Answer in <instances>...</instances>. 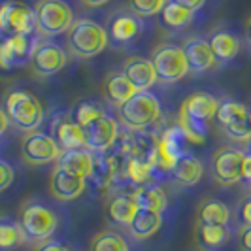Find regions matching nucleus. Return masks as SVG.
<instances>
[{
    "instance_id": "obj_1",
    "label": "nucleus",
    "mask_w": 251,
    "mask_h": 251,
    "mask_svg": "<svg viewBox=\"0 0 251 251\" xmlns=\"http://www.w3.org/2000/svg\"><path fill=\"white\" fill-rule=\"evenodd\" d=\"M219 100L210 93H193L179 106L177 125L185 132L189 142L202 144L208 138L210 121L215 119Z\"/></svg>"
},
{
    "instance_id": "obj_2",
    "label": "nucleus",
    "mask_w": 251,
    "mask_h": 251,
    "mask_svg": "<svg viewBox=\"0 0 251 251\" xmlns=\"http://www.w3.org/2000/svg\"><path fill=\"white\" fill-rule=\"evenodd\" d=\"M4 112L13 125L21 132H36L44 123V106L36 95L25 89L10 91L4 99Z\"/></svg>"
},
{
    "instance_id": "obj_3",
    "label": "nucleus",
    "mask_w": 251,
    "mask_h": 251,
    "mask_svg": "<svg viewBox=\"0 0 251 251\" xmlns=\"http://www.w3.org/2000/svg\"><path fill=\"white\" fill-rule=\"evenodd\" d=\"M106 28L93 19H75L74 25L66 32V48L72 57L77 59H93L108 48Z\"/></svg>"
},
{
    "instance_id": "obj_4",
    "label": "nucleus",
    "mask_w": 251,
    "mask_h": 251,
    "mask_svg": "<svg viewBox=\"0 0 251 251\" xmlns=\"http://www.w3.org/2000/svg\"><path fill=\"white\" fill-rule=\"evenodd\" d=\"M187 136L179 128V125L168 126L163 132L153 138V150L150 153V163L153 166L155 176L170 174L176 163L189 153Z\"/></svg>"
},
{
    "instance_id": "obj_5",
    "label": "nucleus",
    "mask_w": 251,
    "mask_h": 251,
    "mask_svg": "<svg viewBox=\"0 0 251 251\" xmlns=\"http://www.w3.org/2000/svg\"><path fill=\"white\" fill-rule=\"evenodd\" d=\"M161 113H163L161 100L151 91H138L121 108H117L119 123L132 132H140L153 126L161 119Z\"/></svg>"
},
{
    "instance_id": "obj_6",
    "label": "nucleus",
    "mask_w": 251,
    "mask_h": 251,
    "mask_svg": "<svg viewBox=\"0 0 251 251\" xmlns=\"http://www.w3.org/2000/svg\"><path fill=\"white\" fill-rule=\"evenodd\" d=\"M19 225L25 232L26 240L30 242H46L57 232L61 225L59 214L50 204L42 201H28L19 210Z\"/></svg>"
},
{
    "instance_id": "obj_7",
    "label": "nucleus",
    "mask_w": 251,
    "mask_h": 251,
    "mask_svg": "<svg viewBox=\"0 0 251 251\" xmlns=\"http://www.w3.org/2000/svg\"><path fill=\"white\" fill-rule=\"evenodd\" d=\"M36 32L44 38L64 34L74 25L72 6L64 0H38L34 4Z\"/></svg>"
},
{
    "instance_id": "obj_8",
    "label": "nucleus",
    "mask_w": 251,
    "mask_h": 251,
    "mask_svg": "<svg viewBox=\"0 0 251 251\" xmlns=\"http://www.w3.org/2000/svg\"><path fill=\"white\" fill-rule=\"evenodd\" d=\"M250 106L234 99H221L217 106L215 119L223 128L225 136L236 144H250L251 126H250Z\"/></svg>"
},
{
    "instance_id": "obj_9",
    "label": "nucleus",
    "mask_w": 251,
    "mask_h": 251,
    "mask_svg": "<svg viewBox=\"0 0 251 251\" xmlns=\"http://www.w3.org/2000/svg\"><path fill=\"white\" fill-rule=\"evenodd\" d=\"M151 63L157 72V81L164 85L176 83L191 72L183 48L177 44H161L151 53Z\"/></svg>"
},
{
    "instance_id": "obj_10",
    "label": "nucleus",
    "mask_w": 251,
    "mask_h": 251,
    "mask_svg": "<svg viewBox=\"0 0 251 251\" xmlns=\"http://www.w3.org/2000/svg\"><path fill=\"white\" fill-rule=\"evenodd\" d=\"M0 32L6 36H32L36 32L34 10L21 0L0 2Z\"/></svg>"
},
{
    "instance_id": "obj_11",
    "label": "nucleus",
    "mask_w": 251,
    "mask_h": 251,
    "mask_svg": "<svg viewBox=\"0 0 251 251\" xmlns=\"http://www.w3.org/2000/svg\"><path fill=\"white\" fill-rule=\"evenodd\" d=\"M244 153L246 151L230 148V146H221L214 151L212 161H210V170L217 185L230 187L242 181Z\"/></svg>"
},
{
    "instance_id": "obj_12",
    "label": "nucleus",
    "mask_w": 251,
    "mask_h": 251,
    "mask_svg": "<svg viewBox=\"0 0 251 251\" xmlns=\"http://www.w3.org/2000/svg\"><path fill=\"white\" fill-rule=\"evenodd\" d=\"M61 153L63 151L59 148L57 140L42 130L28 132L21 142V157L25 163L32 164V166L57 163Z\"/></svg>"
},
{
    "instance_id": "obj_13",
    "label": "nucleus",
    "mask_w": 251,
    "mask_h": 251,
    "mask_svg": "<svg viewBox=\"0 0 251 251\" xmlns=\"http://www.w3.org/2000/svg\"><path fill=\"white\" fill-rule=\"evenodd\" d=\"M85 146L95 155H104L112 150L119 140V121L110 113H104L93 123L83 126Z\"/></svg>"
},
{
    "instance_id": "obj_14",
    "label": "nucleus",
    "mask_w": 251,
    "mask_h": 251,
    "mask_svg": "<svg viewBox=\"0 0 251 251\" xmlns=\"http://www.w3.org/2000/svg\"><path fill=\"white\" fill-rule=\"evenodd\" d=\"M104 28L108 34V42L113 48H126L132 42H136L140 34L144 32V21L130 10L128 12H113Z\"/></svg>"
},
{
    "instance_id": "obj_15",
    "label": "nucleus",
    "mask_w": 251,
    "mask_h": 251,
    "mask_svg": "<svg viewBox=\"0 0 251 251\" xmlns=\"http://www.w3.org/2000/svg\"><path fill=\"white\" fill-rule=\"evenodd\" d=\"M68 63V53L55 42H40L30 55V68L40 77L55 75Z\"/></svg>"
},
{
    "instance_id": "obj_16",
    "label": "nucleus",
    "mask_w": 251,
    "mask_h": 251,
    "mask_svg": "<svg viewBox=\"0 0 251 251\" xmlns=\"http://www.w3.org/2000/svg\"><path fill=\"white\" fill-rule=\"evenodd\" d=\"M50 134L57 140L61 151L83 150V148H87V146H85L83 126L74 119L72 110H70V112H59L53 117Z\"/></svg>"
},
{
    "instance_id": "obj_17",
    "label": "nucleus",
    "mask_w": 251,
    "mask_h": 251,
    "mask_svg": "<svg viewBox=\"0 0 251 251\" xmlns=\"http://www.w3.org/2000/svg\"><path fill=\"white\" fill-rule=\"evenodd\" d=\"M38 40L32 36H6L0 42V68L12 70L30 63V55L36 48Z\"/></svg>"
},
{
    "instance_id": "obj_18",
    "label": "nucleus",
    "mask_w": 251,
    "mask_h": 251,
    "mask_svg": "<svg viewBox=\"0 0 251 251\" xmlns=\"http://www.w3.org/2000/svg\"><path fill=\"white\" fill-rule=\"evenodd\" d=\"M87 189V179L77 174H72L64 168L55 166V170L51 172L50 177V193L53 199L59 202H70L75 201L77 197H81Z\"/></svg>"
},
{
    "instance_id": "obj_19",
    "label": "nucleus",
    "mask_w": 251,
    "mask_h": 251,
    "mask_svg": "<svg viewBox=\"0 0 251 251\" xmlns=\"http://www.w3.org/2000/svg\"><path fill=\"white\" fill-rule=\"evenodd\" d=\"M181 48H183V53L187 57L189 70L195 74H204L217 64V59L210 48L208 38H189Z\"/></svg>"
},
{
    "instance_id": "obj_20",
    "label": "nucleus",
    "mask_w": 251,
    "mask_h": 251,
    "mask_svg": "<svg viewBox=\"0 0 251 251\" xmlns=\"http://www.w3.org/2000/svg\"><path fill=\"white\" fill-rule=\"evenodd\" d=\"M208 42H210V48L214 51L217 63L221 64H228L232 63L234 59H238V55L242 53V48H244L242 38L230 28H217V30H214L208 38Z\"/></svg>"
},
{
    "instance_id": "obj_21",
    "label": "nucleus",
    "mask_w": 251,
    "mask_h": 251,
    "mask_svg": "<svg viewBox=\"0 0 251 251\" xmlns=\"http://www.w3.org/2000/svg\"><path fill=\"white\" fill-rule=\"evenodd\" d=\"M234 226L230 225H197L195 236L199 246L208 251H221L228 248L236 238Z\"/></svg>"
},
{
    "instance_id": "obj_22",
    "label": "nucleus",
    "mask_w": 251,
    "mask_h": 251,
    "mask_svg": "<svg viewBox=\"0 0 251 251\" xmlns=\"http://www.w3.org/2000/svg\"><path fill=\"white\" fill-rule=\"evenodd\" d=\"M123 74L134 85L136 91H150L157 83V72L151 59L146 57H128L123 63Z\"/></svg>"
},
{
    "instance_id": "obj_23",
    "label": "nucleus",
    "mask_w": 251,
    "mask_h": 251,
    "mask_svg": "<svg viewBox=\"0 0 251 251\" xmlns=\"http://www.w3.org/2000/svg\"><path fill=\"white\" fill-rule=\"evenodd\" d=\"M138 91L126 79L123 70H112L104 77V100L113 108H121L128 99H132Z\"/></svg>"
},
{
    "instance_id": "obj_24",
    "label": "nucleus",
    "mask_w": 251,
    "mask_h": 251,
    "mask_svg": "<svg viewBox=\"0 0 251 251\" xmlns=\"http://www.w3.org/2000/svg\"><path fill=\"white\" fill-rule=\"evenodd\" d=\"M138 210L140 208L132 201L130 193H115L106 202V219L113 225L128 226Z\"/></svg>"
},
{
    "instance_id": "obj_25",
    "label": "nucleus",
    "mask_w": 251,
    "mask_h": 251,
    "mask_svg": "<svg viewBox=\"0 0 251 251\" xmlns=\"http://www.w3.org/2000/svg\"><path fill=\"white\" fill-rule=\"evenodd\" d=\"M130 197L136 202L140 210H148V212H155V214H163L168 208V197L164 193V189L157 183H144L138 187L130 189Z\"/></svg>"
},
{
    "instance_id": "obj_26",
    "label": "nucleus",
    "mask_w": 251,
    "mask_h": 251,
    "mask_svg": "<svg viewBox=\"0 0 251 251\" xmlns=\"http://www.w3.org/2000/svg\"><path fill=\"white\" fill-rule=\"evenodd\" d=\"M57 166L72 172V174L85 177V179H91L93 170H95V153L89 151L87 148L63 151L61 157L57 159Z\"/></svg>"
},
{
    "instance_id": "obj_27",
    "label": "nucleus",
    "mask_w": 251,
    "mask_h": 251,
    "mask_svg": "<svg viewBox=\"0 0 251 251\" xmlns=\"http://www.w3.org/2000/svg\"><path fill=\"white\" fill-rule=\"evenodd\" d=\"M232 210L219 199H204L197 206V225H230Z\"/></svg>"
},
{
    "instance_id": "obj_28",
    "label": "nucleus",
    "mask_w": 251,
    "mask_h": 251,
    "mask_svg": "<svg viewBox=\"0 0 251 251\" xmlns=\"http://www.w3.org/2000/svg\"><path fill=\"white\" fill-rule=\"evenodd\" d=\"M168 176L174 179L177 187H193L204 176V164L199 157H195L193 153H187L185 157H181L177 161Z\"/></svg>"
},
{
    "instance_id": "obj_29",
    "label": "nucleus",
    "mask_w": 251,
    "mask_h": 251,
    "mask_svg": "<svg viewBox=\"0 0 251 251\" xmlns=\"http://www.w3.org/2000/svg\"><path fill=\"white\" fill-rule=\"evenodd\" d=\"M155 177L150 157H125V179L130 187L151 183Z\"/></svg>"
},
{
    "instance_id": "obj_30",
    "label": "nucleus",
    "mask_w": 251,
    "mask_h": 251,
    "mask_svg": "<svg viewBox=\"0 0 251 251\" xmlns=\"http://www.w3.org/2000/svg\"><path fill=\"white\" fill-rule=\"evenodd\" d=\"M163 225V214H155L148 210H138V214L134 215L132 223L126 226L132 234V238L136 240H148L151 238Z\"/></svg>"
},
{
    "instance_id": "obj_31",
    "label": "nucleus",
    "mask_w": 251,
    "mask_h": 251,
    "mask_svg": "<svg viewBox=\"0 0 251 251\" xmlns=\"http://www.w3.org/2000/svg\"><path fill=\"white\" fill-rule=\"evenodd\" d=\"M195 15H197V12L189 10L174 0H168L164 4L163 12H161V19H163L164 26H168L172 30H181V28H187L189 25L195 23Z\"/></svg>"
},
{
    "instance_id": "obj_32",
    "label": "nucleus",
    "mask_w": 251,
    "mask_h": 251,
    "mask_svg": "<svg viewBox=\"0 0 251 251\" xmlns=\"http://www.w3.org/2000/svg\"><path fill=\"white\" fill-rule=\"evenodd\" d=\"M28 240L19 221L12 217H0V251H17Z\"/></svg>"
},
{
    "instance_id": "obj_33",
    "label": "nucleus",
    "mask_w": 251,
    "mask_h": 251,
    "mask_svg": "<svg viewBox=\"0 0 251 251\" xmlns=\"http://www.w3.org/2000/svg\"><path fill=\"white\" fill-rule=\"evenodd\" d=\"M89 251H130V246L119 232L100 230L91 238Z\"/></svg>"
},
{
    "instance_id": "obj_34",
    "label": "nucleus",
    "mask_w": 251,
    "mask_h": 251,
    "mask_svg": "<svg viewBox=\"0 0 251 251\" xmlns=\"http://www.w3.org/2000/svg\"><path fill=\"white\" fill-rule=\"evenodd\" d=\"M72 113H74V119L79 125L87 126L89 123H93L95 119H99L100 115H104V113H108V112H106L104 104H100V102L83 100L75 106L74 110H72Z\"/></svg>"
},
{
    "instance_id": "obj_35",
    "label": "nucleus",
    "mask_w": 251,
    "mask_h": 251,
    "mask_svg": "<svg viewBox=\"0 0 251 251\" xmlns=\"http://www.w3.org/2000/svg\"><path fill=\"white\" fill-rule=\"evenodd\" d=\"M168 0H126L128 10L138 15V17H153V15H161L164 4Z\"/></svg>"
},
{
    "instance_id": "obj_36",
    "label": "nucleus",
    "mask_w": 251,
    "mask_h": 251,
    "mask_svg": "<svg viewBox=\"0 0 251 251\" xmlns=\"http://www.w3.org/2000/svg\"><path fill=\"white\" fill-rule=\"evenodd\" d=\"M234 221H236L238 228L240 226H251V195L238 202L236 212H234Z\"/></svg>"
},
{
    "instance_id": "obj_37",
    "label": "nucleus",
    "mask_w": 251,
    "mask_h": 251,
    "mask_svg": "<svg viewBox=\"0 0 251 251\" xmlns=\"http://www.w3.org/2000/svg\"><path fill=\"white\" fill-rule=\"evenodd\" d=\"M13 179H15V170L8 161L0 159V193H4L6 189L12 187Z\"/></svg>"
},
{
    "instance_id": "obj_38",
    "label": "nucleus",
    "mask_w": 251,
    "mask_h": 251,
    "mask_svg": "<svg viewBox=\"0 0 251 251\" xmlns=\"http://www.w3.org/2000/svg\"><path fill=\"white\" fill-rule=\"evenodd\" d=\"M34 251H72L66 244L59 242V240H46V242H40Z\"/></svg>"
},
{
    "instance_id": "obj_39",
    "label": "nucleus",
    "mask_w": 251,
    "mask_h": 251,
    "mask_svg": "<svg viewBox=\"0 0 251 251\" xmlns=\"http://www.w3.org/2000/svg\"><path fill=\"white\" fill-rule=\"evenodd\" d=\"M238 246L242 251H251V226H240L236 232Z\"/></svg>"
},
{
    "instance_id": "obj_40",
    "label": "nucleus",
    "mask_w": 251,
    "mask_h": 251,
    "mask_svg": "<svg viewBox=\"0 0 251 251\" xmlns=\"http://www.w3.org/2000/svg\"><path fill=\"white\" fill-rule=\"evenodd\" d=\"M242 181H246L251 187V151L244 153V164H242Z\"/></svg>"
},
{
    "instance_id": "obj_41",
    "label": "nucleus",
    "mask_w": 251,
    "mask_h": 251,
    "mask_svg": "<svg viewBox=\"0 0 251 251\" xmlns=\"http://www.w3.org/2000/svg\"><path fill=\"white\" fill-rule=\"evenodd\" d=\"M177 4H181V6H185L189 10H193V12H201L202 8L206 6V2L208 0H174Z\"/></svg>"
},
{
    "instance_id": "obj_42",
    "label": "nucleus",
    "mask_w": 251,
    "mask_h": 251,
    "mask_svg": "<svg viewBox=\"0 0 251 251\" xmlns=\"http://www.w3.org/2000/svg\"><path fill=\"white\" fill-rule=\"evenodd\" d=\"M8 128H10V119H8V115L4 112V108H0V136L6 134Z\"/></svg>"
},
{
    "instance_id": "obj_43",
    "label": "nucleus",
    "mask_w": 251,
    "mask_h": 251,
    "mask_svg": "<svg viewBox=\"0 0 251 251\" xmlns=\"http://www.w3.org/2000/svg\"><path fill=\"white\" fill-rule=\"evenodd\" d=\"M85 8H100V6H104V4H108L110 0H79Z\"/></svg>"
},
{
    "instance_id": "obj_44",
    "label": "nucleus",
    "mask_w": 251,
    "mask_h": 251,
    "mask_svg": "<svg viewBox=\"0 0 251 251\" xmlns=\"http://www.w3.org/2000/svg\"><path fill=\"white\" fill-rule=\"evenodd\" d=\"M244 36H246V42L251 46V17L246 21V26H244Z\"/></svg>"
},
{
    "instance_id": "obj_45",
    "label": "nucleus",
    "mask_w": 251,
    "mask_h": 251,
    "mask_svg": "<svg viewBox=\"0 0 251 251\" xmlns=\"http://www.w3.org/2000/svg\"><path fill=\"white\" fill-rule=\"evenodd\" d=\"M191 251H208V250H204V248H201V246H197L195 250H191Z\"/></svg>"
},
{
    "instance_id": "obj_46",
    "label": "nucleus",
    "mask_w": 251,
    "mask_h": 251,
    "mask_svg": "<svg viewBox=\"0 0 251 251\" xmlns=\"http://www.w3.org/2000/svg\"><path fill=\"white\" fill-rule=\"evenodd\" d=\"M248 117H250V126H251V106H250V113H248Z\"/></svg>"
},
{
    "instance_id": "obj_47",
    "label": "nucleus",
    "mask_w": 251,
    "mask_h": 251,
    "mask_svg": "<svg viewBox=\"0 0 251 251\" xmlns=\"http://www.w3.org/2000/svg\"><path fill=\"white\" fill-rule=\"evenodd\" d=\"M250 151H251V142H250Z\"/></svg>"
}]
</instances>
